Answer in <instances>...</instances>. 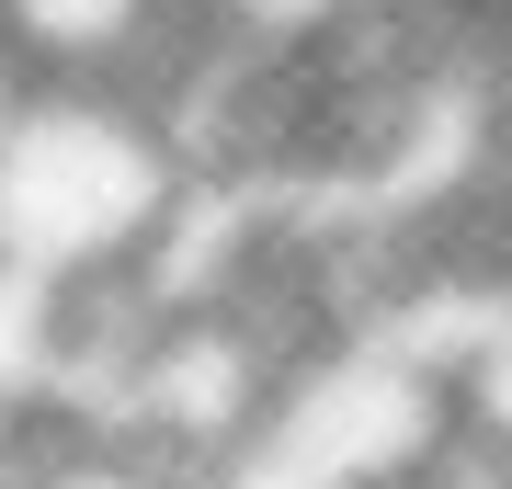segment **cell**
<instances>
[{
  "mask_svg": "<svg viewBox=\"0 0 512 489\" xmlns=\"http://www.w3.org/2000/svg\"><path fill=\"white\" fill-rule=\"evenodd\" d=\"M148 0H0V57L23 80H114Z\"/></svg>",
  "mask_w": 512,
  "mask_h": 489,
  "instance_id": "obj_2",
  "label": "cell"
},
{
  "mask_svg": "<svg viewBox=\"0 0 512 489\" xmlns=\"http://www.w3.org/2000/svg\"><path fill=\"white\" fill-rule=\"evenodd\" d=\"M183 205L160 126L114 80H35L0 126V273L69 296L148 262L160 217Z\"/></svg>",
  "mask_w": 512,
  "mask_h": 489,
  "instance_id": "obj_1",
  "label": "cell"
},
{
  "mask_svg": "<svg viewBox=\"0 0 512 489\" xmlns=\"http://www.w3.org/2000/svg\"><path fill=\"white\" fill-rule=\"evenodd\" d=\"M23 91H35V80H23L12 57H0V126H12V103H23Z\"/></svg>",
  "mask_w": 512,
  "mask_h": 489,
  "instance_id": "obj_3",
  "label": "cell"
}]
</instances>
